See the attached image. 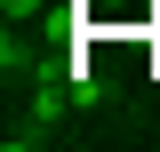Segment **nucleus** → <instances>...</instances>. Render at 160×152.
<instances>
[{
    "label": "nucleus",
    "instance_id": "obj_3",
    "mask_svg": "<svg viewBox=\"0 0 160 152\" xmlns=\"http://www.w3.org/2000/svg\"><path fill=\"white\" fill-rule=\"evenodd\" d=\"M80 16H96V24L104 16H128V0H80Z\"/></svg>",
    "mask_w": 160,
    "mask_h": 152
},
{
    "label": "nucleus",
    "instance_id": "obj_1",
    "mask_svg": "<svg viewBox=\"0 0 160 152\" xmlns=\"http://www.w3.org/2000/svg\"><path fill=\"white\" fill-rule=\"evenodd\" d=\"M72 112H104V80L88 64H72Z\"/></svg>",
    "mask_w": 160,
    "mask_h": 152
},
{
    "label": "nucleus",
    "instance_id": "obj_2",
    "mask_svg": "<svg viewBox=\"0 0 160 152\" xmlns=\"http://www.w3.org/2000/svg\"><path fill=\"white\" fill-rule=\"evenodd\" d=\"M8 8V24H48V0H0Z\"/></svg>",
    "mask_w": 160,
    "mask_h": 152
}]
</instances>
